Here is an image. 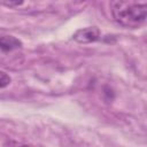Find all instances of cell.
Wrapping results in <instances>:
<instances>
[{
    "instance_id": "1",
    "label": "cell",
    "mask_w": 147,
    "mask_h": 147,
    "mask_svg": "<svg viewBox=\"0 0 147 147\" xmlns=\"http://www.w3.org/2000/svg\"><path fill=\"white\" fill-rule=\"evenodd\" d=\"M110 11L115 22L121 26L137 29L146 22L147 5L138 1H111Z\"/></svg>"
},
{
    "instance_id": "5",
    "label": "cell",
    "mask_w": 147,
    "mask_h": 147,
    "mask_svg": "<svg viewBox=\"0 0 147 147\" xmlns=\"http://www.w3.org/2000/svg\"><path fill=\"white\" fill-rule=\"evenodd\" d=\"M3 147H32L29 144H24L21 141H16V140H7L3 144Z\"/></svg>"
},
{
    "instance_id": "3",
    "label": "cell",
    "mask_w": 147,
    "mask_h": 147,
    "mask_svg": "<svg viewBox=\"0 0 147 147\" xmlns=\"http://www.w3.org/2000/svg\"><path fill=\"white\" fill-rule=\"evenodd\" d=\"M22 47V41L14 36L0 34V52H11Z\"/></svg>"
},
{
    "instance_id": "6",
    "label": "cell",
    "mask_w": 147,
    "mask_h": 147,
    "mask_svg": "<svg viewBox=\"0 0 147 147\" xmlns=\"http://www.w3.org/2000/svg\"><path fill=\"white\" fill-rule=\"evenodd\" d=\"M0 3L1 5H5V6H7V7H14V6H21V5H23L24 2L23 1H0Z\"/></svg>"
},
{
    "instance_id": "2",
    "label": "cell",
    "mask_w": 147,
    "mask_h": 147,
    "mask_svg": "<svg viewBox=\"0 0 147 147\" xmlns=\"http://www.w3.org/2000/svg\"><path fill=\"white\" fill-rule=\"evenodd\" d=\"M100 36H101V32L96 26H87V28L77 30L74 33L72 39L79 44H90L99 40Z\"/></svg>"
},
{
    "instance_id": "4",
    "label": "cell",
    "mask_w": 147,
    "mask_h": 147,
    "mask_svg": "<svg viewBox=\"0 0 147 147\" xmlns=\"http://www.w3.org/2000/svg\"><path fill=\"white\" fill-rule=\"evenodd\" d=\"M10 82H11L10 76H9L7 72L0 70V88L7 87V86L10 84Z\"/></svg>"
}]
</instances>
